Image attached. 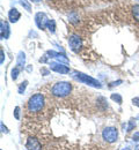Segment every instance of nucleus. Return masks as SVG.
Segmentation results:
<instances>
[{
  "instance_id": "16",
  "label": "nucleus",
  "mask_w": 139,
  "mask_h": 150,
  "mask_svg": "<svg viewBox=\"0 0 139 150\" xmlns=\"http://www.w3.org/2000/svg\"><path fill=\"white\" fill-rule=\"evenodd\" d=\"M20 4L28 11V12H30V9H31V7H30V4L27 1V0H20Z\"/></svg>"
},
{
  "instance_id": "13",
  "label": "nucleus",
  "mask_w": 139,
  "mask_h": 150,
  "mask_svg": "<svg viewBox=\"0 0 139 150\" xmlns=\"http://www.w3.org/2000/svg\"><path fill=\"white\" fill-rule=\"evenodd\" d=\"M132 14H133L135 20L139 22V5H135V6L132 7Z\"/></svg>"
},
{
  "instance_id": "14",
  "label": "nucleus",
  "mask_w": 139,
  "mask_h": 150,
  "mask_svg": "<svg viewBox=\"0 0 139 150\" xmlns=\"http://www.w3.org/2000/svg\"><path fill=\"white\" fill-rule=\"evenodd\" d=\"M21 71H22V69H21V68H19V67H16V66H15V67L12 69V79H13L14 81L18 79V76H19V73H20Z\"/></svg>"
},
{
  "instance_id": "11",
  "label": "nucleus",
  "mask_w": 139,
  "mask_h": 150,
  "mask_svg": "<svg viewBox=\"0 0 139 150\" xmlns=\"http://www.w3.org/2000/svg\"><path fill=\"white\" fill-rule=\"evenodd\" d=\"M24 62H26V54H24V52H19V54H18V60H16V67H19V68H23L24 67Z\"/></svg>"
},
{
  "instance_id": "7",
  "label": "nucleus",
  "mask_w": 139,
  "mask_h": 150,
  "mask_svg": "<svg viewBox=\"0 0 139 150\" xmlns=\"http://www.w3.org/2000/svg\"><path fill=\"white\" fill-rule=\"evenodd\" d=\"M26 148L28 150H42V144L36 137H28L27 143H26Z\"/></svg>"
},
{
  "instance_id": "19",
  "label": "nucleus",
  "mask_w": 139,
  "mask_h": 150,
  "mask_svg": "<svg viewBox=\"0 0 139 150\" xmlns=\"http://www.w3.org/2000/svg\"><path fill=\"white\" fill-rule=\"evenodd\" d=\"M132 104L139 108V97H136V98H133V99H132Z\"/></svg>"
},
{
  "instance_id": "8",
  "label": "nucleus",
  "mask_w": 139,
  "mask_h": 150,
  "mask_svg": "<svg viewBox=\"0 0 139 150\" xmlns=\"http://www.w3.org/2000/svg\"><path fill=\"white\" fill-rule=\"evenodd\" d=\"M48 21H49V19L46 18V15L44 13H37L36 16H35V22H36V24L40 29H44L46 27Z\"/></svg>"
},
{
  "instance_id": "24",
  "label": "nucleus",
  "mask_w": 139,
  "mask_h": 150,
  "mask_svg": "<svg viewBox=\"0 0 139 150\" xmlns=\"http://www.w3.org/2000/svg\"><path fill=\"white\" fill-rule=\"evenodd\" d=\"M122 150H131V149H130V148H123Z\"/></svg>"
},
{
  "instance_id": "12",
  "label": "nucleus",
  "mask_w": 139,
  "mask_h": 150,
  "mask_svg": "<svg viewBox=\"0 0 139 150\" xmlns=\"http://www.w3.org/2000/svg\"><path fill=\"white\" fill-rule=\"evenodd\" d=\"M46 28L49 29V31L51 34H53L56 31V22H55V20H49L48 23H46Z\"/></svg>"
},
{
  "instance_id": "9",
  "label": "nucleus",
  "mask_w": 139,
  "mask_h": 150,
  "mask_svg": "<svg viewBox=\"0 0 139 150\" xmlns=\"http://www.w3.org/2000/svg\"><path fill=\"white\" fill-rule=\"evenodd\" d=\"M0 28H1V30H0L1 39H7V38L9 37V34H11V30H9V25H8V23H7L6 21L1 20V22H0Z\"/></svg>"
},
{
  "instance_id": "21",
  "label": "nucleus",
  "mask_w": 139,
  "mask_h": 150,
  "mask_svg": "<svg viewBox=\"0 0 139 150\" xmlns=\"http://www.w3.org/2000/svg\"><path fill=\"white\" fill-rule=\"evenodd\" d=\"M119 83H122V81L119 80L117 82H113V83H110V87H115V86H119Z\"/></svg>"
},
{
  "instance_id": "6",
  "label": "nucleus",
  "mask_w": 139,
  "mask_h": 150,
  "mask_svg": "<svg viewBox=\"0 0 139 150\" xmlns=\"http://www.w3.org/2000/svg\"><path fill=\"white\" fill-rule=\"evenodd\" d=\"M50 69H52L53 72L56 73H59V74H68L70 73V68L63 64V62H51L50 64Z\"/></svg>"
},
{
  "instance_id": "2",
  "label": "nucleus",
  "mask_w": 139,
  "mask_h": 150,
  "mask_svg": "<svg viewBox=\"0 0 139 150\" xmlns=\"http://www.w3.org/2000/svg\"><path fill=\"white\" fill-rule=\"evenodd\" d=\"M71 91H72V84L70 82H66V81L57 82L51 88V94L55 97H59V98L68 96L71 94Z\"/></svg>"
},
{
  "instance_id": "22",
  "label": "nucleus",
  "mask_w": 139,
  "mask_h": 150,
  "mask_svg": "<svg viewBox=\"0 0 139 150\" xmlns=\"http://www.w3.org/2000/svg\"><path fill=\"white\" fill-rule=\"evenodd\" d=\"M0 52H1V61H0V62H1V65H2V64H4V59H5V54H4V50L1 49V51H0Z\"/></svg>"
},
{
  "instance_id": "18",
  "label": "nucleus",
  "mask_w": 139,
  "mask_h": 150,
  "mask_svg": "<svg viewBox=\"0 0 139 150\" xmlns=\"http://www.w3.org/2000/svg\"><path fill=\"white\" fill-rule=\"evenodd\" d=\"M14 117H15L18 120L20 119V108H19V106H16L15 110H14Z\"/></svg>"
},
{
  "instance_id": "3",
  "label": "nucleus",
  "mask_w": 139,
  "mask_h": 150,
  "mask_svg": "<svg viewBox=\"0 0 139 150\" xmlns=\"http://www.w3.org/2000/svg\"><path fill=\"white\" fill-rule=\"evenodd\" d=\"M71 76H72L74 80L79 81L81 83L88 84V86H91V87H94V88H101V87H102V84L100 83V81L93 79L92 76H88V75L83 74V73H81V72H78V71L71 72Z\"/></svg>"
},
{
  "instance_id": "17",
  "label": "nucleus",
  "mask_w": 139,
  "mask_h": 150,
  "mask_svg": "<svg viewBox=\"0 0 139 150\" xmlns=\"http://www.w3.org/2000/svg\"><path fill=\"white\" fill-rule=\"evenodd\" d=\"M27 81H24L23 83H21V86L19 87V94H23V91L26 90V88H27Z\"/></svg>"
},
{
  "instance_id": "10",
  "label": "nucleus",
  "mask_w": 139,
  "mask_h": 150,
  "mask_svg": "<svg viewBox=\"0 0 139 150\" xmlns=\"http://www.w3.org/2000/svg\"><path fill=\"white\" fill-rule=\"evenodd\" d=\"M20 18H21V14L16 8H12V9L8 12V20H9V22L16 23V22L20 20Z\"/></svg>"
},
{
  "instance_id": "1",
  "label": "nucleus",
  "mask_w": 139,
  "mask_h": 150,
  "mask_svg": "<svg viewBox=\"0 0 139 150\" xmlns=\"http://www.w3.org/2000/svg\"><path fill=\"white\" fill-rule=\"evenodd\" d=\"M45 105V98L43 94L37 93V94L33 95L28 102H27V110L30 113H38L44 109Z\"/></svg>"
},
{
  "instance_id": "26",
  "label": "nucleus",
  "mask_w": 139,
  "mask_h": 150,
  "mask_svg": "<svg viewBox=\"0 0 139 150\" xmlns=\"http://www.w3.org/2000/svg\"><path fill=\"white\" fill-rule=\"evenodd\" d=\"M31 1H34V2H38L40 0H31Z\"/></svg>"
},
{
  "instance_id": "23",
  "label": "nucleus",
  "mask_w": 139,
  "mask_h": 150,
  "mask_svg": "<svg viewBox=\"0 0 139 150\" xmlns=\"http://www.w3.org/2000/svg\"><path fill=\"white\" fill-rule=\"evenodd\" d=\"M1 128H2V133H8V131H7V128H6V127L4 128V124H2V122H1Z\"/></svg>"
},
{
  "instance_id": "15",
  "label": "nucleus",
  "mask_w": 139,
  "mask_h": 150,
  "mask_svg": "<svg viewBox=\"0 0 139 150\" xmlns=\"http://www.w3.org/2000/svg\"><path fill=\"white\" fill-rule=\"evenodd\" d=\"M111 99L113 100H115L116 103H118V104H122V102H123V99H122V96L119 94H113L111 95Z\"/></svg>"
},
{
  "instance_id": "20",
  "label": "nucleus",
  "mask_w": 139,
  "mask_h": 150,
  "mask_svg": "<svg viewBox=\"0 0 139 150\" xmlns=\"http://www.w3.org/2000/svg\"><path fill=\"white\" fill-rule=\"evenodd\" d=\"M133 141H136V142L139 141V132L135 133V135H133Z\"/></svg>"
},
{
  "instance_id": "4",
  "label": "nucleus",
  "mask_w": 139,
  "mask_h": 150,
  "mask_svg": "<svg viewBox=\"0 0 139 150\" xmlns=\"http://www.w3.org/2000/svg\"><path fill=\"white\" fill-rule=\"evenodd\" d=\"M102 137L108 143H114L118 139V131L115 127H105L102 132Z\"/></svg>"
},
{
  "instance_id": "5",
  "label": "nucleus",
  "mask_w": 139,
  "mask_h": 150,
  "mask_svg": "<svg viewBox=\"0 0 139 150\" xmlns=\"http://www.w3.org/2000/svg\"><path fill=\"white\" fill-rule=\"evenodd\" d=\"M68 44H70V47L73 52H79V50L82 46V40L79 37V35L74 34V35H71L70 39H68Z\"/></svg>"
},
{
  "instance_id": "25",
  "label": "nucleus",
  "mask_w": 139,
  "mask_h": 150,
  "mask_svg": "<svg viewBox=\"0 0 139 150\" xmlns=\"http://www.w3.org/2000/svg\"><path fill=\"white\" fill-rule=\"evenodd\" d=\"M135 150H139V146H137V147L135 148Z\"/></svg>"
}]
</instances>
